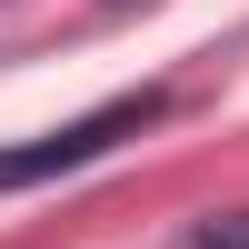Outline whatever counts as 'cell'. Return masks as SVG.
I'll return each mask as SVG.
<instances>
[{"instance_id": "cell-1", "label": "cell", "mask_w": 249, "mask_h": 249, "mask_svg": "<svg viewBox=\"0 0 249 249\" xmlns=\"http://www.w3.org/2000/svg\"><path fill=\"white\" fill-rule=\"evenodd\" d=\"M160 100H110V110H90V120H70V130H50V140H30V150H0V190H30V179H50V170H80V160H100L120 130H140Z\"/></svg>"}, {"instance_id": "cell-2", "label": "cell", "mask_w": 249, "mask_h": 249, "mask_svg": "<svg viewBox=\"0 0 249 249\" xmlns=\"http://www.w3.org/2000/svg\"><path fill=\"white\" fill-rule=\"evenodd\" d=\"M179 249H249V210H219V219H199Z\"/></svg>"}]
</instances>
